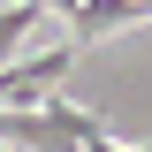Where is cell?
<instances>
[{"label":"cell","mask_w":152,"mask_h":152,"mask_svg":"<svg viewBox=\"0 0 152 152\" xmlns=\"http://www.w3.org/2000/svg\"><path fill=\"white\" fill-rule=\"evenodd\" d=\"M69 61H76V38H61L46 53H15L0 69V107H38V99H53V84L69 76Z\"/></svg>","instance_id":"6da1fadb"},{"label":"cell","mask_w":152,"mask_h":152,"mask_svg":"<svg viewBox=\"0 0 152 152\" xmlns=\"http://www.w3.org/2000/svg\"><path fill=\"white\" fill-rule=\"evenodd\" d=\"M38 8H46V0H15V8H0V53H15V38L38 23Z\"/></svg>","instance_id":"7a4b0ae2"}]
</instances>
